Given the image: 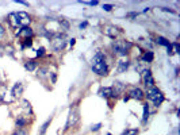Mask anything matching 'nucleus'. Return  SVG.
Instances as JSON below:
<instances>
[{
  "instance_id": "obj_11",
  "label": "nucleus",
  "mask_w": 180,
  "mask_h": 135,
  "mask_svg": "<svg viewBox=\"0 0 180 135\" xmlns=\"http://www.w3.org/2000/svg\"><path fill=\"white\" fill-rule=\"evenodd\" d=\"M23 92H24L23 83H16L11 89V97L12 99H19V97L23 95Z\"/></svg>"
},
{
  "instance_id": "obj_18",
  "label": "nucleus",
  "mask_w": 180,
  "mask_h": 135,
  "mask_svg": "<svg viewBox=\"0 0 180 135\" xmlns=\"http://www.w3.org/2000/svg\"><path fill=\"white\" fill-rule=\"evenodd\" d=\"M52 120H53V118L50 116L42 126H41V128H39V131H38V135H45V133H46L48 127H49V126H50V123H52Z\"/></svg>"
},
{
  "instance_id": "obj_12",
  "label": "nucleus",
  "mask_w": 180,
  "mask_h": 135,
  "mask_svg": "<svg viewBox=\"0 0 180 135\" xmlns=\"http://www.w3.org/2000/svg\"><path fill=\"white\" fill-rule=\"evenodd\" d=\"M28 115H16L15 126L16 128H27L28 126Z\"/></svg>"
},
{
  "instance_id": "obj_1",
  "label": "nucleus",
  "mask_w": 180,
  "mask_h": 135,
  "mask_svg": "<svg viewBox=\"0 0 180 135\" xmlns=\"http://www.w3.org/2000/svg\"><path fill=\"white\" fill-rule=\"evenodd\" d=\"M91 69L95 75L100 77H106L110 73L108 64L106 61V54L103 51H96V54L91 60Z\"/></svg>"
},
{
  "instance_id": "obj_19",
  "label": "nucleus",
  "mask_w": 180,
  "mask_h": 135,
  "mask_svg": "<svg viewBox=\"0 0 180 135\" xmlns=\"http://www.w3.org/2000/svg\"><path fill=\"white\" fill-rule=\"evenodd\" d=\"M156 43L157 45H161V46H165V47H168L169 45H171V42L167 38H164V36H161V35H158V36H156Z\"/></svg>"
},
{
  "instance_id": "obj_17",
  "label": "nucleus",
  "mask_w": 180,
  "mask_h": 135,
  "mask_svg": "<svg viewBox=\"0 0 180 135\" xmlns=\"http://www.w3.org/2000/svg\"><path fill=\"white\" fill-rule=\"evenodd\" d=\"M23 65H24V68H26L28 72H34L37 69V66H38V62H37L35 60H27Z\"/></svg>"
},
{
  "instance_id": "obj_2",
  "label": "nucleus",
  "mask_w": 180,
  "mask_h": 135,
  "mask_svg": "<svg viewBox=\"0 0 180 135\" xmlns=\"http://www.w3.org/2000/svg\"><path fill=\"white\" fill-rule=\"evenodd\" d=\"M7 22H8V24H10L11 28L18 30V28H20V27L30 26L32 19H31V15L28 14V12L18 11V12H11V14L7 16Z\"/></svg>"
},
{
  "instance_id": "obj_29",
  "label": "nucleus",
  "mask_w": 180,
  "mask_h": 135,
  "mask_svg": "<svg viewBox=\"0 0 180 135\" xmlns=\"http://www.w3.org/2000/svg\"><path fill=\"white\" fill-rule=\"evenodd\" d=\"M102 127V123H98V124H92L91 126V131H99Z\"/></svg>"
},
{
  "instance_id": "obj_21",
  "label": "nucleus",
  "mask_w": 180,
  "mask_h": 135,
  "mask_svg": "<svg viewBox=\"0 0 180 135\" xmlns=\"http://www.w3.org/2000/svg\"><path fill=\"white\" fill-rule=\"evenodd\" d=\"M149 119V104L148 103H145L144 104V113H142V122L144 123H146Z\"/></svg>"
},
{
  "instance_id": "obj_8",
  "label": "nucleus",
  "mask_w": 180,
  "mask_h": 135,
  "mask_svg": "<svg viewBox=\"0 0 180 135\" xmlns=\"http://www.w3.org/2000/svg\"><path fill=\"white\" fill-rule=\"evenodd\" d=\"M142 84L146 87V89L154 87V79H153V75H152L150 69L142 70Z\"/></svg>"
},
{
  "instance_id": "obj_13",
  "label": "nucleus",
  "mask_w": 180,
  "mask_h": 135,
  "mask_svg": "<svg viewBox=\"0 0 180 135\" xmlns=\"http://www.w3.org/2000/svg\"><path fill=\"white\" fill-rule=\"evenodd\" d=\"M99 96L100 97H104V99H115V97H114V92H112V88L111 87L100 88L99 89Z\"/></svg>"
},
{
  "instance_id": "obj_3",
  "label": "nucleus",
  "mask_w": 180,
  "mask_h": 135,
  "mask_svg": "<svg viewBox=\"0 0 180 135\" xmlns=\"http://www.w3.org/2000/svg\"><path fill=\"white\" fill-rule=\"evenodd\" d=\"M132 47H133V43L125 39H115L114 43L111 45L112 54L119 55V57H126Z\"/></svg>"
},
{
  "instance_id": "obj_25",
  "label": "nucleus",
  "mask_w": 180,
  "mask_h": 135,
  "mask_svg": "<svg viewBox=\"0 0 180 135\" xmlns=\"http://www.w3.org/2000/svg\"><path fill=\"white\" fill-rule=\"evenodd\" d=\"M4 36H6V27H4L3 24L0 23V41H2Z\"/></svg>"
},
{
  "instance_id": "obj_15",
  "label": "nucleus",
  "mask_w": 180,
  "mask_h": 135,
  "mask_svg": "<svg viewBox=\"0 0 180 135\" xmlns=\"http://www.w3.org/2000/svg\"><path fill=\"white\" fill-rule=\"evenodd\" d=\"M141 60L142 62H146V64H150L154 61V53L152 50H145L141 55Z\"/></svg>"
},
{
  "instance_id": "obj_27",
  "label": "nucleus",
  "mask_w": 180,
  "mask_h": 135,
  "mask_svg": "<svg viewBox=\"0 0 180 135\" xmlns=\"http://www.w3.org/2000/svg\"><path fill=\"white\" fill-rule=\"evenodd\" d=\"M83 4H85V6H91V7H95V6H98L99 4V2L98 0H93V2H81Z\"/></svg>"
},
{
  "instance_id": "obj_31",
  "label": "nucleus",
  "mask_w": 180,
  "mask_h": 135,
  "mask_svg": "<svg viewBox=\"0 0 180 135\" xmlns=\"http://www.w3.org/2000/svg\"><path fill=\"white\" fill-rule=\"evenodd\" d=\"M75 43H76V39H75V38L69 39V45H71V46H75Z\"/></svg>"
},
{
  "instance_id": "obj_16",
  "label": "nucleus",
  "mask_w": 180,
  "mask_h": 135,
  "mask_svg": "<svg viewBox=\"0 0 180 135\" xmlns=\"http://www.w3.org/2000/svg\"><path fill=\"white\" fill-rule=\"evenodd\" d=\"M49 72H50V69L48 66H41L38 70H37V76H38V79L45 80L46 77H49Z\"/></svg>"
},
{
  "instance_id": "obj_9",
  "label": "nucleus",
  "mask_w": 180,
  "mask_h": 135,
  "mask_svg": "<svg viewBox=\"0 0 180 135\" xmlns=\"http://www.w3.org/2000/svg\"><path fill=\"white\" fill-rule=\"evenodd\" d=\"M103 34L106 36H110V38L115 39L118 34H119V28L117 26H114V24H104L103 26Z\"/></svg>"
},
{
  "instance_id": "obj_22",
  "label": "nucleus",
  "mask_w": 180,
  "mask_h": 135,
  "mask_svg": "<svg viewBox=\"0 0 180 135\" xmlns=\"http://www.w3.org/2000/svg\"><path fill=\"white\" fill-rule=\"evenodd\" d=\"M6 92H7V88L4 87V85H2V87H0V101H2V103H8L7 99L4 97V95H6Z\"/></svg>"
},
{
  "instance_id": "obj_10",
  "label": "nucleus",
  "mask_w": 180,
  "mask_h": 135,
  "mask_svg": "<svg viewBox=\"0 0 180 135\" xmlns=\"http://www.w3.org/2000/svg\"><path fill=\"white\" fill-rule=\"evenodd\" d=\"M77 120H79V112H77L76 109H72L71 108L69 115H68V122H67V124H65V130L73 127V126L77 123Z\"/></svg>"
},
{
  "instance_id": "obj_7",
  "label": "nucleus",
  "mask_w": 180,
  "mask_h": 135,
  "mask_svg": "<svg viewBox=\"0 0 180 135\" xmlns=\"http://www.w3.org/2000/svg\"><path fill=\"white\" fill-rule=\"evenodd\" d=\"M126 99H134V100H138V101H141V100H144V97H145V93L142 92V89L141 88H137V87H130L128 89V96H125Z\"/></svg>"
},
{
  "instance_id": "obj_24",
  "label": "nucleus",
  "mask_w": 180,
  "mask_h": 135,
  "mask_svg": "<svg viewBox=\"0 0 180 135\" xmlns=\"http://www.w3.org/2000/svg\"><path fill=\"white\" fill-rule=\"evenodd\" d=\"M27 134H28L27 128H16V131L12 135H27Z\"/></svg>"
},
{
  "instance_id": "obj_23",
  "label": "nucleus",
  "mask_w": 180,
  "mask_h": 135,
  "mask_svg": "<svg viewBox=\"0 0 180 135\" xmlns=\"http://www.w3.org/2000/svg\"><path fill=\"white\" fill-rule=\"evenodd\" d=\"M122 135H138V128H128L122 133Z\"/></svg>"
},
{
  "instance_id": "obj_6",
  "label": "nucleus",
  "mask_w": 180,
  "mask_h": 135,
  "mask_svg": "<svg viewBox=\"0 0 180 135\" xmlns=\"http://www.w3.org/2000/svg\"><path fill=\"white\" fill-rule=\"evenodd\" d=\"M15 35L22 41V39H31L34 36V30H32L31 26H24V27H20L15 31Z\"/></svg>"
},
{
  "instance_id": "obj_28",
  "label": "nucleus",
  "mask_w": 180,
  "mask_h": 135,
  "mask_svg": "<svg viewBox=\"0 0 180 135\" xmlns=\"http://www.w3.org/2000/svg\"><path fill=\"white\" fill-rule=\"evenodd\" d=\"M112 8H114L112 4H103V10H104L106 12H111Z\"/></svg>"
},
{
  "instance_id": "obj_30",
  "label": "nucleus",
  "mask_w": 180,
  "mask_h": 135,
  "mask_svg": "<svg viewBox=\"0 0 180 135\" xmlns=\"http://www.w3.org/2000/svg\"><path fill=\"white\" fill-rule=\"evenodd\" d=\"M87 26H88V22H87V20H84V22H81V23H80V30H84V28L87 27Z\"/></svg>"
},
{
  "instance_id": "obj_14",
  "label": "nucleus",
  "mask_w": 180,
  "mask_h": 135,
  "mask_svg": "<svg viewBox=\"0 0 180 135\" xmlns=\"http://www.w3.org/2000/svg\"><path fill=\"white\" fill-rule=\"evenodd\" d=\"M129 66H130V62H129V60H119L118 61V64H117V73H125L126 70L129 69Z\"/></svg>"
},
{
  "instance_id": "obj_33",
  "label": "nucleus",
  "mask_w": 180,
  "mask_h": 135,
  "mask_svg": "<svg viewBox=\"0 0 180 135\" xmlns=\"http://www.w3.org/2000/svg\"><path fill=\"white\" fill-rule=\"evenodd\" d=\"M106 135H112V134H110V133H107V134H106Z\"/></svg>"
},
{
  "instance_id": "obj_32",
  "label": "nucleus",
  "mask_w": 180,
  "mask_h": 135,
  "mask_svg": "<svg viewBox=\"0 0 180 135\" xmlns=\"http://www.w3.org/2000/svg\"><path fill=\"white\" fill-rule=\"evenodd\" d=\"M18 4H23V6H28V3H26V2H22V0H15Z\"/></svg>"
},
{
  "instance_id": "obj_26",
  "label": "nucleus",
  "mask_w": 180,
  "mask_h": 135,
  "mask_svg": "<svg viewBox=\"0 0 180 135\" xmlns=\"http://www.w3.org/2000/svg\"><path fill=\"white\" fill-rule=\"evenodd\" d=\"M45 54H46V51H45V47L41 46L38 50H37V57H43Z\"/></svg>"
},
{
  "instance_id": "obj_20",
  "label": "nucleus",
  "mask_w": 180,
  "mask_h": 135,
  "mask_svg": "<svg viewBox=\"0 0 180 135\" xmlns=\"http://www.w3.org/2000/svg\"><path fill=\"white\" fill-rule=\"evenodd\" d=\"M32 42H34L32 38L31 39H22V41H20V49L24 50L26 47H31L32 46Z\"/></svg>"
},
{
  "instance_id": "obj_4",
  "label": "nucleus",
  "mask_w": 180,
  "mask_h": 135,
  "mask_svg": "<svg viewBox=\"0 0 180 135\" xmlns=\"http://www.w3.org/2000/svg\"><path fill=\"white\" fill-rule=\"evenodd\" d=\"M145 97L148 99L149 101H152V103L156 105V107H160V105L162 104V101L165 100V96L164 93H162L160 89H158L156 85L152 88H148L145 92Z\"/></svg>"
},
{
  "instance_id": "obj_5",
  "label": "nucleus",
  "mask_w": 180,
  "mask_h": 135,
  "mask_svg": "<svg viewBox=\"0 0 180 135\" xmlns=\"http://www.w3.org/2000/svg\"><path fill=\"white\" fill-rule=\"evenodd\" d=\"M65 46H67V38H65V34H58L54 35L50 38V47L53 51L60 53L62 51Z\"/></svg>"
}]
</instances>
